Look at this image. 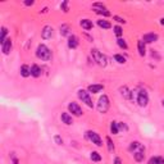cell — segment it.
<instances>
[{
  "label": "cell",
  "instance_id": "obj_1",
  "mask_svg": "<svg viewBox=\"0 0 164 164\" xmlns=\"http://www.w3.org/2000/svg\"><path fill=\"white\" fill-rule=\"evenodd\" d=\"M36 57H37L38 59H41V60L48 62V60H51L53 54H51V50H50L46 45L40 44V45L37 46V49H36Z\"/></svg>",
  "mask_w": 164,
  "mask_h": 164
},
{
  "label": "cell",
  "instance_id": "obj_2",
  "mask_svg": "<svg viewBox=\"0 0 164 164\" xmlns=\"http://www.w3.org/2000/svg\"><path fill=\"white\" fill-rule=\"evenodd\" d=\"M91 55H92V59L96 62L100 67H105L108 64V59L104 55V54L101 51H99L98 49H91Z\"/></svg>",
  "mask_w": 164,
  "mask_h": 164
},
{
  "label": "cell",
  "instance_id": "obj_3",
  "mask_svg": "<svg viewBox=\"0 0 164 164\" xmlns=\"http://www.w3.org/2000/svg\"><path fill=\"white\" fill-rule=\"evenodd\" d=\"M109 108H110V101H109V98H108V95H103V96H100L99 101H98V110L103 114H105L108 110H109Z\"/></svg>",
  "mask_w": 164,
  "mask_h": 164
},
{
  "label": "cell",
  "instance_id": "obj_4",
  "mask_svg": "<svg viewBox=\"0 0 164 164\" xmlns=\"http://www.w3.org/2000/svg\"><path fill=\"white\" fill-rule=\"evenodd\" d=\"M77 95H78V99L85 103L89 108H94V104H92V100H91V96H90V92L87 90H84V89H79L77 91Z\"/></svg>",
  "mask_w": 164,
  "mask_h": 164
},
{
  "label": "cell",
  "instance_id": "obj_5",
  "mask_svg": "<svg viewBox=\"0 0 164 164\" xmlns=\"http://www.w3.org/2000/svg\"><path fill=\"white\" fill-rule=\"evenodd\" d=\"M86 137L94 144V145H96V146H103V141H101V137L96 133V132H94V131H87L86 132Z\"/></svg>",
  "mask_w": 164,
  "mask_h": 164
},
{
  "label": "cell",
  "instance_id": "obj_6",
  "mask_svg": "<svg viewBox=\"0 0 164 164\" xmlns=\"http://www.w3.org/2000/svg\"><path fill=\"white\" fill-rule=\"evenodd\" d=\"M137 104L141 108H145L149 104V94L146 92V90H140L137 94Z\"/></svg>",
  "mask_w": 164,
  "mask_h": 164
},
{
  "label": "cell",
  "instance_id": "obj_7",
  "mask_svg": "<svg viewBox=\"0 0 164 164\" xmlns=\"http://www.w3.org/2000/svg\"><path fill=\"white\" fill-rule=\"evenodd\" d=\"M68 110H69V113H72V115H74V117H81L82 114H84L81 106L74 101H71L69 104H68Z\"/></svg>",
  "mask_w": 164,
  "mask_h": 164
},
{
  "label": "cell",
  "instance_id": "obj_8",
  "mask_svg": "<svg viewBox=\"0 0 164 164\" xmlns=\"http://www.w3.org/2000/svg\"><path fill=\"white\" fill-rule=\"evenodd\" d=\"M53 33H54V30L51 26H45L43 31H41V37H43L44 40H50L53 37Z\"/></svg>",
  "mask_w": 164,
  "mask_h": 164
},
{
  "label": "cell",
  "instance_id": "obj_9",
  "mask_svg": "<svg viewBox=\"0 0 164 164\" xmlns=\"http://www.w3.org/2000/svg\"><path fill=\"white\" fill-rule=\"evenodd\" d=\"M142 41L145 44H153L155 41H158V35L154 32H150V33H145L142 37Z\"/></svg>",
  "mask_w": 164,
  "mask_h": 164
},
{
  "label": "cell",
  "instance_id": "obj_10",
  "mask_svg": "<svg viewBox=\"0 0 164 164\" xmlns=\"http://www.w3.org/2000/svg\"><path fill=\"white\" fill-rule=\"evenodd\" d=\"M119 91H120V95L123 96V99H126V100H132V99H133V92H132V91H130L127 86H123V87H120V89H119Z\"/></svg>",
  "mask_w": 164,
  "mask_h": 164
},
{
  "label": "cell",
  "instance_id": "obj_11",
  "mask_svg": "<svg viewBox=\"0 0 164 164\" xmlns=\"http://www.w3.org/2000/svg\"><path fill=\"white\" fill-rule=\"evenodd\" d=\"M68 48L69 49H76L78 45H79V41H78V37L76 35H71L68 37V43H67Z\"/></svg>",
  "mask_w": 164,
  "mask_h": 164
},
{
  "label": "cell",
  "instance_id": "obj_12",
  "mask_svg": "<svg viewBox=\"0 0 164 164\" xmlns=\"http://www.w3.org/2000/svg\"><path fill=\"white\" fill-rule=\"evenodd\" d=\"M60 120L64 123V125H67V126L73 125V118H72V115H71L69 113H67V112H64V113L60 114Z\"/></svg>",
  "mask_w": 164,
  "mask_h": 164
},
{
  "label": "cell",
  "instance_id": "obj_13",
  "mask_svg": "<svg viewBox=\"0 0 164 164\" xmlns=\"http://www.w3.org/2000/svg\"><path fill=\"white\" fill-rule=\"evenodd\" d=\"M12 46H13V44H12V38L9 37V38H7V40H5V43L2 45V51H3L4 55H8V54L10 53Z\"/></svg>",
  "mask_w": 164,
  "mask_h": 164
},
{
  "label": "cell",
  "instance_id": "obj_14",
  "mask_svg": "<svg viewBox=\"0 0 164 164\" xmlns=\"http://www.w3.org/2000/svg\"><path fill=\"white\" fill-rule=\"evenodd\" d=\"M130 150L131 151H140V150H145V146L141 144V142H139V141H132L131 144H130Z\"/></svg>",
  "mask_w": 164,
  "mask_h": 164
},
{
  "label": "cell",
  "instance_id": "obj_15",
  "mask_svg": "<svg viewBox=\"0 0 164 164\" xmlns=\"http://www.w3.org/2000/svg\"><path fill=\"white\" fill-rule=\"evenodd\" d=\"M104 90V85H100V84H96V85H90L89 87H87V91L91 94H98V92H100V91H103Z\"/></svg>",
  "mask_w": 164,
  "mask_h": 164
},
{
  "label": "cell",
  "instance_id": "obj_16",
  "mask_svg": "<svg viewBox=\"0 0 164 164\" xmlns=\"http://www.w3.org/2000/svg\"><path fill=\"white\" fill-rule=\"evenodd\" d=\"M79 24H81V27L82 28H85V30H87V31H90V30H92V27H94V23H92V21H90V19H81V22H79Z\"/></svg>",
  "mask_w": 164,
  "mask_h": 164
},
{
  "label": "cell",
  "instance_id": "obj_17",
  "mask_svg": "<svg viewBox=\"0 0 164 164\" xmlns=\"http://www.w3.org/2000/svg\"><path fill=\"white\" fill-rule=\"evenodd\" d=\"M137 50H139L140 57H145L146 55V46H145V43L142 40L137 41Z\"/></svg>",
  "mask_w": 164,
  "mask_h": 164
},
{
  "label": "cell",
  "instance_id": "obj_18",
  "mask_svg": "<svg viewBox=\"0 0 164 164\" xmlns=\"http://www.w3.org/2000/svg\"><path fill=\"white\" fill-rule=\"evenodd\" d=\"M21 76L22 77H30L31 76V67H28L27 64H23L21 67Z\"/></svg>",
  "mask_w": 164,
  "mask_h": 164
},
{
  "label": "cell",
  "instance_id": "obj_19",
  "mask_svg": "<svg viewBox=\"0 0 164 164\" xmlns=\"http://www.w3.org/2000/svg\"><path fill=\"white\" fill-rule=\"evenodd\" d=\"M133 158H135V160L137 161V163L144 161V159H145V150H140V151H135V153H133Z\"/></svg>",
  "mask_w": 164,
  "mask_h": 164
},
{
  "label": "cell",
  "instance_id": "obj_20",
  "mask_svg": "<svg viewBox=\"0 0 164 164\" xmlns=\"http://www.w3.org/2000/svg\"><path fill=\"white\" fill-rule=\"evenodd\" d=\"M31 76L35 77V78H37V77L41 76V68L37 64H32L31 65Z\"/></svg>",
  "mask_w": 164,
  "mask_h": 164
},
{
  "label": "cell",
  "instance_id": "obj_21",
  "mask_svg": "<svg viewBox=\"0 0 164 164\" xmlns=\"http://www.w3.org/2000/svg\"><path fill=\"white\" fill-rule=\"evenodd\" d=\"M98 26L100 27V28H104V30H109V28H112V24L109 21L106 19H99L98 21Z\"/></svg>",
  "mask_w": 164,
  "mask_h": 164
},
{
  "label": "cell",
  "instance_id": "obj_22",
  "mask_svg": "<svg viewBox=\"0 0 164 164\" xmlns=\"http://www.w3.org/2000/svg\"><path fill=\"white\" fill-rule=\"evenodd\" d=\"M149 164H164L163 156H151L149 159Z\"/></svg>",
  "mask_w": 164,
  "mask_h": 164
},
{
  "label": "cell",
  "instance_id": "obj_23",
  "mask_svg": "<svg viewBox=\"0 0 164 164\" xmlns=\"http://www.w3.org/2000/svg\"><path fill=\"white\" fill-rule=\"evenodd\" d=\"M59 30H60V35L62 36H68V37L71 36L69 35V26H68V24H62Z\"/></svg>",
  "mask_w": 164,
  "mask_h": 164
},
{
  "label": "cell",
  "instance_id": "obj_24",
  "mask_svg": "<svg viewBox=\"0 0 164 164\" xmlns=\"http://www.w3.org/2000/svg\"><path fill=\"white\" fill-rule=\"evenodd\" d=\"M95 12H96L98 14L104 16V17H109V16H110V12H109L106 8H95Z\"/></svg>",
  "mask_w": 164,
  "mask_h": 164
},
{
  "label": "cell",
  "instance_id": "obj_25",
  "mask_svg": "<svg viewBox=\"0 0 164 164\" xmlns=\"http://www.w3.org/2000/svg\"><path fill=\"white\" fill-rule=\"evenodd\" d=\"M117 44H118V46H119L120 49H123V50H127V49H128V45H127V43H126V40L122 38V37L117 40Z\"/></svg>",
  "mask_w": 164,
  "mask_h": 164
},
{
  "label": "cell",
  "instance_id": "obj_26",
  "mask_svg": "<svg viewBox=\"0 0 164 164\" xmlns=\"http://www.w3.org/2000/svg\"><path fill=\"white\" fill-rule=\"evenodd\" d=\"M7 35H8V30L7 27H2V36H0V44H4L5 40H7Z\"/></svg>",
  "mask_w": 164,
  "mask_h": 164
},
{
  "label": "cell",
  "instance_id": "obj_27",
  "mask_svg": "<svg viewBox=\"0 0 164 164\" xmlns=\"http://www.w3.org/2000/svg\"><path fill=\"white\" fill-rule=\"evenodd\" d=\"M118 132H119V128H118V122L113 120V122L110 123V133H113V135H117Z\"/></svg>",
  "mask_w": 164,
  "mask_h": 164
},
{
  "label": "cell",
  "instance_id": "obj_28",
  "mask_svg": "<svg viewBox=\"0 0 164 164\" xmlns=\"http://www.w3.org/2000/svg\"><path fill=\"white\" fill-rule=\"evenodd\" d=\"M90 159H91L92 161H100V160H101V155H100L98 151H92V153L90 154Z\"/></svg>",
  "mask_w": 164,
  "mask_h": 164
},
{
  "label": "cell",
  "instance_id": "obj_29",
  "mask_svg": "<svg viewBox=\"0 0 164 164\" xmlns=\"http://www.w3.org/2000/svg\"><path fill=\"white\" fill-rule=\"evenodd\" d=\"M113 31H114V33H115V36H117L118 38L122 37V35H123V28H122L120 26H114V27H113Z\"/></svg>",
  "mask_w": 164,
  "mask_h": 164
},
{
  "label": "cell",
  "instance_id": "obj_30",
  "mask_svg": "<svg viewBox=\"0 0 164 164\" xmlns=\"http://www.w3.org/2000/svg\"><path fill=\"white\" fill-rule=\"evenodd\" d=\"M106 144H108V150H109L110 153H113V151H114V142L112 141V139L109 137V136L106 137Z\"/></svg>",
  "mask_w": 164,
  "mask_h": 164
},
{
  "label": "cell",
  "instance_id": "obj_31",
  "mask_svg": "<svg viewBox=\"0 0 164 164\" xmlns=\"http://www.w3.org/2000/svg\"><path fill=\"white\" fill-rule=\"evenodd\" d=\"M114 59H115V62L119 63V64H125V63H126V58L123 57V55H120V54H115Z\"/></svg>",
  "mask_w": 164,
  "mask_h": 164
},
{
  "label": "cell",
  "instance_id": "obj_32",
  "mask_svg": "<svg viewBox=\"0 0 164 164\" xmlns=\"http://www.w3.org/2000/svg\"><path fill=\"white\" fill-rule=\"evenodd\" d=\"M54 141H55L58 145H63V139L60 137L59 135H55V136H54Z\"/></svg>",
  "mask_w": 164,
  "mask_h": 164
},
{
  "label": "cell",
  "instance_id": "obj_33",
  "mask_svg": "<svg viewBox=\"0 0 164 164\" xmlns=\"http://www.w3.org/2000/svg\"><path fill=\"white\" fill-rule=\"evenodd\" d=\"M118 128H119V130L127 131V130H128V126L126 125V123H123V122H118Z\"/></svg>",
  "mask_w": 164,
  "mask_h": 164
},
{
  "label": "cell",
  "instance_id": "obj_34",
  "mask_svg": "<svg viewBox=\"0 0 164 164\" xmlns=\"http://www.w3.org/2000/svg\"><path fill=\"white\" fill-rule=\"evenodd\" d=\"M60 8H62V10H63L64 13H67V12H68V2H67V0L60 4Z\"/></svg>",
  "mask_w": 164,
  "mask_h": 164
},
{
  "label": "cell",
  "instance_id": "obj_35",
  "mask_svg": "<svg viewBox=\"0 0 164 164\" xmlns=\"http://www.w3.org/2000/svg\"><path fill=\"white\" fill-rule=\"evenodd\" d=\"M113 19H114V21H117L118 23H123V24L126 23V19H125V18H122V17H118V16H114V17H113Z\"/></svg>",
  "mask_w": 164,
  "mask_h": 164
},
{
  "label": "cell",
  "instance_id": "obj_36",
  "mask_svg": "<svg viewBox=\"0 0 164 164\" xmlns=\"http://www.w3.org/2000/svg\"><path fill=\"white\" fill-rule=\"evenodd\" d=\"M113 164H122V159L117 156V158L114 159V163H113Z\"/></svg>",
  "mask_w": 164,
  "mask_h": 164
},
{
  "label": "cell",
  "instance_id": "obj_37",
  "mask_svg": "<svg viewBox=\"0 0 164 164\" xmlns=\"http://www.w3.org/2000/svg\"><path fill=\"white\" fill-rule=\"evenodd\" d=\"M35 3L32 2V0H31V2H24V5H27V7H30V5H33Z\"/></svg>",
  "mask_w": 164,
  "mask_h": 164
},
{
  "label": "cell",
  "instance_id": "obj_38",
  "mask_svg": "<svg viewBox=\"0 0 164 164\" xmlns=\"http://www.w3.org/2000/svg\"><path fill=\"white\" fill-rule=\"evenodd\" d=\"M13 164H18V159L13 156Z\"/></svg>",
  "mask_w": 164,
  "mask_h": 164
},
{
  "label": "cell",
  "instance_id": "obj_39",
  "mask_svg": "<svg viewBox=\"0 0 164 164\" xmlns=\"http://www.w3.org/2000/svg\"><path fill=\"white\" fill-rule=\"evenodd\" d=\"M160 24H161V26H164V18H161V19H160Z\"/></svg>",
  "mask_w": 164,
  "mask_h": 164
},
{
  "label": "cell",
  "instance_id": "obj_40",
  "mask_svg": "<svg viewBox=\"0 0 164 164\" xmlns=\"http://www.w3.org/2000/svg\"><path fill=\"white\" fill-rule=\"evenodd\" d=\"M161 105H163V108H164V100H163V101H161Z\"/></svg>",
  "mask_w": 164,
  "mask_h": 164
}]
</instances>
